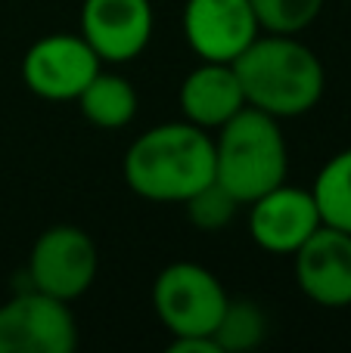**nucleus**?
I'll list each match as a JSON object with an SVG mask.
<instances>
[{"label":"nucleus","mask_w":351,"mask_h":353,"mask_svg":"<svg viewBox=\"0 0 351 353\" xmlns=\"http://www.w3.org/2000/svg\"><path fill=\"white\" fill-rule=\"evenodd\" d=\"M215 180V140L190 121H168L140 134L124 155V183L140 199L184 205Z\"/></svg>","instance_id":"f257e3e1"},{"label":"nucleus","mask_w":351,"mask_h":353,"mask_svg":"<svg viewBox=\"0 0 351 353\" xmlns=\"http://www.w3.org/2000/svg\"><path fill=\"white\" fill-rule=\"evenodd\" d=\"M246 103L274 118H298L323 97L327 72L296 34H258L234 59Z\"/></svg>","instance_id":"f03ea898"},{"label":"nucleus","mask_w":351,"mask_h":353,"mask_svg":"<svg viewBox=\"0 0 351 353\" xmlns=\"http://www.w3.org/2000/svg\"><path fill=\"white\" fill-rule=\"evenodd\" d=\"M290 149L280 130V118L252 105L218 128L215 140V183H221L240 205L286 183Z\"/></svg>","instance_id":"7ed1b4c3"},{"label":"nucleus","mask_w":351,"mask_h":353,"mask_svg":"<svg viewBox=\"0 0 351 353\" xmlns=\"http://www.w3.org/2000/svg\"><path fill=\"white\" fill-rule=\"evenodd\" d=\"M227 292L211 270L190 261L168 263L153 285V307L162 325L180 335H211L215 338L218 319L227 307Z\"/></svg>","instance_id":"20e7f679"},{"label":"nucleus","mask_w":351,"mask_h":353,"mask_svg":"<svg viewBox=\"0 0 351 353\" xmlns=\"http://www.w3.org/2000/svg\"><path fill=\"white\" fill-rule=\"evenodd\" d=\"M78 347V323L68 301L37 288L0 304V353H68Z\"/></svg>","instance_id":"39448f33"},{"label":"nucleus","mask_w":351,"mask_h":353,"mask_svg":"<svg viewBox=\"0 0 351 353\" xmlns=\"http://www.w3.org/2000/svg\"><path fill=\"white\" fill-rule=\"evenodd\" d=\"M99 270V254L93 239L81 226L59 223L37 236L28 254L31 288L53 294L59 301H75L93 285Z\"/></svg>","instance_id":"423d86ee"},{"label":"nucleus","mask_w":351,"mask_h":353,"mask_svg":"<svg viewBox=\"0 0 351 353\" xmlns=\"http://www.w3.org/2000/svg\"><path fill=\"white\" fill-rule=\"evenodd\" d=\"M103 68L99 56L81 34H47L28 47L22 59V81L35 97L50 103H72L93 74Z\"/></svg>","instance_id":"0eeeda50"},{"label":"nucleus","mask_w":351,"mask_h":353,"mask_svg":"<svg viewBox=\"0 0 351 353\" xmlns=\"http://www.w3.org/2000/svg\"><path fill=\"white\" fill-rule=\"evenodd\" d=\"M249 236L271 254H296L323 226L311 189L274 186L271 192L249 201Z\"/></svg>","instance_id":"6e6552de"},{"label":"nucleus","mask_w":351,"mask_h":353,"mask_svg":"<svg viewBox=\"0 0 351 353\" xmlns=\"http://www.w3.org/2000/svg\"><path fill=\"white\" fill-rule=\"evenodd\" d=\"M184 34L199 59L234 62L261 34V25L249 0H187Z\"/></svg>","instance_id":"1a4fd4ad"},{"label":"nucleus","mask_w":351,"mask_h":353,"mask_svg":"<svg viewBox=\"0 0 351 353\" xmlns=\"http://www.w3.org/2000/svg\"><path fill=\"white\" fill-rule=\"evenodd\" d=\"M153 25L149 0H84L81 6V37L99 62L137 59L153 37Z\"/></svg>","instance_id":"9d476101"},{"label":"nucleus","mask_w":351,"mask_h":353,"mask_svg":"<svg viewBox=\"0 0 351 353\" xmlns=\"http://www.w3.org/2000/svg\"><path fill=\"white\" fill-rule=\"evenodd\" d=\"M292 257L305 298L327 310L351 307V232L321 226Z\"/></svg>","instance_id":"9b49d317"},{"label":"nucleus","mask_w":351,"mask_h":353,"mask_svg":"<svg viewBox=\"0 0 351 353\" xmlns=\"http://www.w3.org/2000/svg\"><path fill=\"white\" fill-rule=\"evenodd\" d=\"M180 112L190 124L202 130H218L246 109V93L236 78L234 62L202 59L180 84Z\"/></svg>","instance_id":"f8f14e48"},{"label":"nucleus","mask_w":351,"mask_h":353,"mask_svg":"<svg viewBox=\"0 0 351 353\" xmlns=\"http://www.w3.org/2000/svg\"><path fill=\"white\" fill-rule=\"evenodd\" d=\"M75 103L81 115L99 130H118L137 115V90L131 87V81H124L122 74L103 72V68L93 74V81L81 90Z\"/></svg>","instance_id":"ddd939ff"},{"label":"nucleus","mask_w":351,"mask_h":353,"mask_svg":"<svg viewBox=\"0 0 351 353\" xmlns=\"http://www.w3.org/2000/svg\"><path fill=\"white\" fill-rule=\"evenodd\" d=\"M311 195L317 201L323 226L351 232V149L336 152L327 165L321 168Z\"/></svg>","instance_id":"4468645a"},{"label":"nucleus","mask_w":351,"mask_h":353,"mask_svg":"<svg viewBox=\"0 0 351 353\" xmlns=\"http://www.w3.org/2000/svg\"><path fill=\"white\" fill-rule=\"evenodd\" d=\"M265 335H267V319L255 301H227L215 329V341L221 353L252 350L265 341Z\"/></svg>","instance_id":"2eb2a0df"},{"label":"nucleus","mask_w":351,"mask_h":353,"mask_svg":"<svg viewBox=\"0 0 351 353\" xmlns=\"http://www.w3.org/2000/svg\"><path fill=\"white\" fill-rule=\"evenodd\" d=\"M261 31L267 34H298L317 16L327 0H249Z\"/></svg>","instance_id":"dca6fc26"},{"label":"nucleus","mask_w":351,"mask_h":353,"mask_svg":"<svg viewBox=\"0 0 351 353\" xmlns=\"http://www.w3.org/2000/svg\"><path fill=\"white\" fill-rule=\"evenodd\" d=\"M184 205H187V217H190V223L196 226V230L218 232L236 217L240 201H236L221 183L211 180L209 186H202L199 192H193Z\"/></svg>","instance_id":"f3484780"},{"label":"nucleus","mask_w":351,"mask_h":353,"mask_svg":"<svg viewBox=\"0 0 351 353\" xmlns=\"http://www.w3.org/2000/svg\"><path fill=\"white\" fill-rule=\"evenodd\" d=\"M171 353H221L218 341L211 335H180V338H171L168 344Z\"/></svg>","instance_id":"a211bd4d"}]
</instances>
